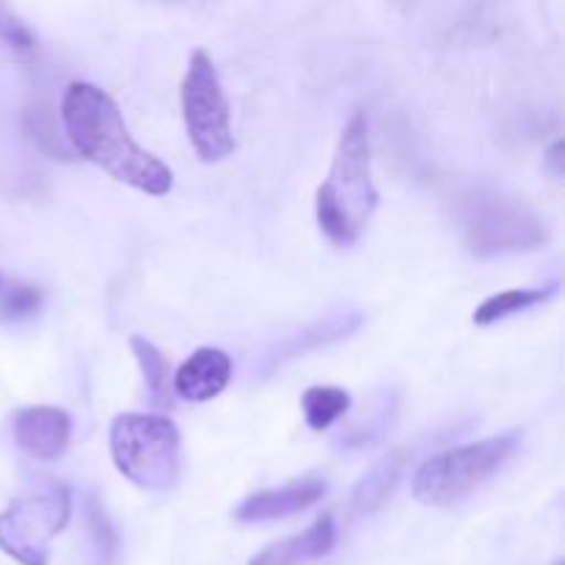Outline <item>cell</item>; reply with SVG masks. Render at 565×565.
I'll return each instance as SVG.
<instances>
[{
    "label": "cell",
    "instance_id": "obj_1",
    "mask_svg": "<svg viewBox=\"0 0 565 565\" xmlns=\"http://www.w3.org/2000/svg\"><path fill=\"white\" fill-rule=\"evenodd\" d=\"M61 116L72 147L114 180L149 196H166L171 191V169L132 141L119 105L108 92L94 83H72L61 99Z\"/></svg>",
    "mask_w": 565,
    "mask_h": 565
},
{
    "label": "cell",
    "instance_id": "obj_2",
    "mask_svg": "<svg viewBox=\"0 0 565 565\" xmlns=\"http://www.w3.org/2000/svg\"><path fill=\"white\" fill-rule=\"evenodd\" d=\"M379 207V191L370 171V130L364 114L342 127L334 163L318 188V224L337 246H353Z\"/></svg>",
    "mask_w": 565,
    "mask_h": 565
},
{
    "label": "cell",
    "instance_id": "obj_3",
    "mask_svg": "<svg viewBox=\"0 0 565 565\" xmlns=\"http://www.w3.org/2000/svg\"><path fill=\"white\" fill-rule=\"evenodd\" d=\"M519 441L522 436L513 430V434L491 436V439L475 441V445L439 452L414 475V497L430 508L458 505L511 461Z\"/></svg>",
    "mask_w": 565,
    "mask_h": 565
},
{
    "label": "cell",
    "instance_id": "obj_4",
    "mask_svg": "<svg viewBox=\"0 0 565 565\" xmlns=\"http://www.w3.org/2000/svg\"><path fill=\"white\" fill-rule=\"evenodd\" d=\"M110 456L138 489L166 491L180 475V430L154 414H119L110 423Z\"/></svg>",
    "mask_w": 565,
    "mask_h": 565
},
{
    "label": "cell",
    "instance_id": "obj_5",
    "mask_svg": "<svg viewBox=\"0 0 565 565\" xmlns=\"http://www.w3.org/2000/svg\"><path fill=\"white\" fill-rule=\"evenodd\" d=\"M70 513L72 494L64 483L33 486L0 513V550L22 565H47L50 544L64 533Z\"/></svg>",
    "mask_w": 565,
    "mask_h": 565
},
{
    "label": "cell",
    "instance_id": "obj_6",
    "mask_svg": "<svg viewBox=\"0 0 565 565\" xmlns=\"http://www.w3.org/2000/svg\"><path fill=\"white\" fill-rule=\"evenodd\" d=\"M182 119H185L188 138H191L199 160L221 163L224 158H230L235 149L230 103H226L213 58L202 50L191 55L185 77H182Z\"/></svg>",
    "mask_w": 565,
    "mask_h": 565
},
{
    "label": "cell",
    "instance_id": "obj_7",
    "mask_svg": "<svg viewBox=\"0 0 565 565\" xmlns=\"http://www.w3.org/2000/svg\"><path fill=\"white\" fill-rule=\"evenodd\" d=\"M544 221L524 202L500 193H475L463 213V241L475 257L530 252L546 246Z\"/></svg>",
    "mask_w": 565,
    "mask_h": 565
},
{
    "label": "cell",
    "instance_id": "obj_8",
    "mask_svg": "<svg viewBox=\"0 0 565 565\" xmlns=\"http://www.w3.org/2000/svg\"><path fill=\"white\" fill-rule=\"evenodd\" d=\"M11 430L20 450L39 461H55L66 452L72 439V419L64 408L28 406L11 417Z\"/></svg>",
    "mask_w": 565,
    "mask_h": 565
},
{
    "label": "cell",
    "instance_id": "obj_9",
    "mask_svg": "<svg viewBox=\"0 0 565 565\" xmlns=\"http://www.w3.org/2000/svg\"><path fill=\"white\" fill-rule=\"evenodd\" d=\"M326 497L323 480H296L281 489H265L243 500L235 508V519L243 524H259V522H276V519L296 516V513L307 511L315 502Z\"/></svg>",
    "mask_w": 565,
    "mask_h": 565
},
{
    "label": "cell",
    "instance_id": "obj_10",
    "mask_svg": "<svg viewBox=\"0 0 565 565\" xmlns=\"http://www.w3.org/2000/svg\"><path fill=\"white\" fill-rule=\"evenodd\" d=\"M232 362L221 348H199L174 373V392L182 401L207 403L226 390Z\"/></svg>",
    "mask_w": 565,
    "mask_h": 565
},
{
    "label": "cell",
    "instance_id": "obj_11",
    "mask_svg": "<svg viewBox=\"0 0 565 565\" xmlns=\"http://www.w3.org/2000/svg\"><path fill=\"white\" fill-rule=\"evenodd\" d=\"M337 527L331 516H320L318 522L309 524L303 533L290 535V539L270 544L259 555H254L248 565H307L320 561L334 550Z\"/></svg>",
    "mask_w": 565,
    "mask_h": 565
},
{
    "label": "cell",
    "instance_id": "obj_12",
    "mask_svg": "<svg viewBox=\"0 0 565 565\" xmlns=\"http://www.w3.org/2000/svg\"><path fill=\"white\" fill-rule=\"evenodd\" d=\"M412 458L414 450H408V447H397L390 456L381 458V461L359 480L356 489H353L351 513H356V516H370V513L381 511V508L392 500V494H395L397 483H401L403 475H406Z\"/></svg>",
    "mask_w": 565,
    "mask_h": 565
},
{
    "label": "cell",
    "instance_id": "obj_13",
    "mask_svg": "<svg viewBox=\"0 0 565 565\" xmlns=\"http://www.w3.org/2000/svg\"><path fill=\"white\" fill-rule=\"evenodd\" d=\"M359 326H362V315H356V312L331 315V318L320 320V323H315V326H309V329L298 331V334L287 337V340L281 342L274 353H270L265 370L270 373V370L281 367V364L292 362V359L303 356V353L318 351V348H326V345H334V342L351 337Z\"/></svg>",
    "mask_w": 565,
    "mask_h": 565
},
{
    "label": "cell",
    "instance_id": "obj_14",
    "mask_svg": "<svg viewBox=\"0 0 565 565\" xmlns=\"http://www.w3.org/2000/svg\"><path fill=\"white\" fill-rule=\"evenodd\" d=\"M557 285H546V287H519V290H505L497 292V296L486 298L478 309H475L472 320L478 326H491L500 323V320L513 318V315H522L527 309L541 307L550 298H555Z\"/></svg>",
    "mask_w": 565,
    "mask_h": 565
},
{
    "label": "cell",
    "instance_id": "obj_15",
    "mask_svg": "<svg viewBox=\"0 0 565 565\" xmlns=\"http://www.w3.org/2000/svg\"><path fill=\"white\" fill-rule=\"evenodd\" d=\"M130 348L136 353L143 381H147V390L152 392V401L160 403V406H169L171 390H174V375H171V364L166 353L154 342H149L147 337L138 334L130 337Z\"/></svg>",
    "mask_w": 565,
    "mask_h": 565
},
{
    "label": "cell",
    "instance_id": "obj_16",
    "mask_svg": "<svg viewBox=\"0 0 565 565\" xmlns=\"http://www.w3.org/2000/svg\"><path fill=\"white\" fill-rule=\"evenodd\" d=\"M301 408L309 428L326 430L337 419L345 417L348 408H351V395L345 390H337V386H312V390L303 392Z\"/></svg>",
    "mask_w": 565,
    "mask_h": 565
},
{
    "label": "cell",
    "instance_id": "obj_17",
    "mask_svg": "<svg viewBox=\"0 0 565 565\" xmlns=\"http://www.w3.org/2000/svg\"><path fill=\"white\" fill-rule=\"evenodd\" d=\"M42 307V290L33 285H11L0 296V318L6 320H25L39 312Z\"/></svg>",
    "mask_w": 565,
    "mask_h": 565
},
{
    "label": "cell",
    "instance_id": "obj_18",
    "mask_svg": "<svg viewBox=\"0 0 565 565\" xmlns=\"http://www.w3.org/2000/svg\"><path fill=\"white\" fill-rule=\"evenodd\" d=\"M0 44L9 47L17 58H33L36 55V39H33V33L6 6H0Z\"/></svg>",
    "mask_w": 565,
    "mask_h": 565
},
{
    "label": "cell",
    "instance_id": "obj_19",
    "mask_svg": "<svg viewBox=\"0 0 565 565\" xmlns=\"http://www.w3.org/2000/svg\"><path fill=\"white\" fill-rule=\"evenodd\" d=\"M88 519H92V533H94V541H97V555L103 557V563H108L116 552L114 530L108 527V522H105V513H99L97 505H92Z\"/></svg>",
    "mask_w": 565,
    "mask_h": 565
},
{
    "label": "cell",
    "instance_id": "obj_20",
    "mask_svg": "<svg viewBox=\"0 0 565 565\" xmlns=\"http://www.w3.org/2000/svg\"><path fill=\"white\" fill-rule=\"evenodd\" d=\"M555 565H563V563H555Z\"/></svg>",
    "mask_w": 565,
    "mask_h": 565
}]
</instances>
